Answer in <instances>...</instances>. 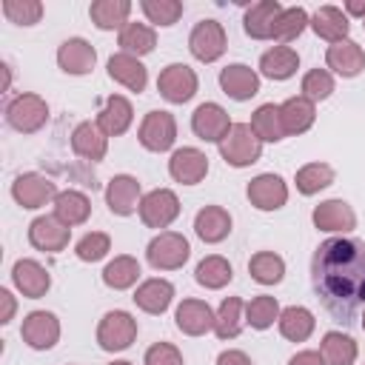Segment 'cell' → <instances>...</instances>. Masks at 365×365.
<instances>
[{"instance_id": "cell-1", "label": "cell", "mask_w": 365, "mask_h": 365, "mask_svg": "<svg viewBox=\"0 0 365 365\" xmlns=\"http://www.w3.org/2000/svg\"><path fill=\"white\" fill-rule=\"evenodd\" d=\"M311 288L339 322H354L365 305V242L331 237L311 257Z\"/></svg>"}, {"instance_id": "cell-2", "label": "cell", "mask_w": 365, "mask_h": 365, "mask_svg": "<svg viewBox=\"0 0 365 365\" xmlns=\"http://www.w3.org/2000/svg\"><path fill=\"white\" fill-rule=\"evenodd\" d=\"M220 154H222V160H225L228 165H234V168H245V165L257 163L259 154H262V143H259V137L254 134L251 123H234L231 131H228V134L222 137V143H220Z\"/></svg>"}, {"instance_id": "cell-3", "label": "cell", "mask_w": 365, "mask_h": 365, "mask_svg": "<svg viewBox=\"0 0 365 365\" xmlns=\"http://www.w3.org/2000/svg\"><path fill=\"white\" fill-rule=\"evenodd\" d=\"M48 120V103L40 94H17L6 103V123L20 134H34Z\"/></svg>"}, {"instance_id": "cell-4", "label": "cell", "mask_w": 365, "mask_h": 365, "mask_svg": "<svg viewBox=\"0 0 365 365\" xmlns=\"http://www.w3.org/2000/svg\"><path fill=\"white\" fill-rule=\"evenodd\" d=\"M188 254H191V245H188V240H185L182 234H177V231H160V234L148 242V248H145V257H148L151 268H157V271L182 268L185 259H188Z\"/></svg>"}, {"instance_id": "cell-5", "label": "cell", "mask_w": 365, "mask_h": 365, "mask_svg": "<svg viewBox=\"0 0 365 365\" xmlns=\"http://www.w3.org/2000/svg\"><path fill=\"white\" fill-rule=\"evenodd\" d=\"M137 336V319L128 311H108L97 325V342L103 351H125Z\"/></svg>"}, {"instance_id": "cell-6", "label": "cell", "mask_w": 365, "mask_h": 365, "mask_svg": "<svg viewBox=\"0 0 365 365\" xmlns=\"http://www.w3.org/2000/svg\"><path fill=\"white\" fill-rule=\"evenodd\" d=\"M197 74H194V68L191 66H185V63H171V66H165L163 71H160V77H157V91H160V97H165L168 103H188L194 94H197Z\"/></svg>"}, {"instance_id": "cell-7", "label": "cell", "mask_w": 365, "mask_h": 365, "mask_svg": "<svg viewBox=\"0 0 365 365\" xmlns=\"http://www.w3.org/2000/svg\"><path fill=\"white\" fill-rule=\"evenodd\" d=\"M137 140L148 151H168L177 140V120L171 111H148L140 123Z\"/></svg>"}, {"instance_id": "cell-8", "label": "cell", "mask_w": 365, "mask_h": 365, "mask_svg": "<svg viewBox=\"0 0 365 365\" xmlns=\"http://www.w3.org/2000/svg\"><path fill=\"white\" fill-rule=\"evenodd\" d=\"M180 217V200L171 188H154L140 202V220L148 228H168Z\"/></svg>"}, {"instance_id": "cell-9", "label": "cell", "mask_w": 365, "mask_h": 365, "mask_svg": "<svg viewBox=\"0 0 365 365\" xmlns=\"http://www.w3.org/2000/svg\"><path fill=\"white\" fill-rule=\"evenodd\" d=\"M188 48L200 63H214L225 51V29L217 20H200L188 34Z\"/></svg>"}, {"instance_id": "cell-10", "label": "cell", "mask_w": 365, "mask_h": 365, "mask_svg": "<svg viewBox=\"0 0 365 365\" xmlns=\"http://www.w3.org/2000/svg\"><path fill=\"white\" fill-rule=\"evenodd\" d=\"M20 336L29 348L34 351H48L57 345L60 339V319L51 314V311H31L26 319H23V328H20Z\"/></svg>"}, {"instance_id": "cell-11", "label": "cell", "mask_w": 365, "mask_h": 365, "mask_svg": "<svg viewBox=\"0 0 365 365\" xmlns=\"http://www.w3.org/2000/svg\"><path fill=\"white\" fill-rule=\"evenodd\" d=\"M231 117H228V111L222 108V106H217V103H202V106H197L194 108V114H191V128H194V134L200 137V140H205V143H222V137L231 131Z\"/></svg>"}, {"instance_id": "cell-12", "label": "cell", "mask_w": 365, "mask_h": 365, "mask_svg": "<svg viewBox=\"0 0 365 365\" xmlns=\"http://www.w3.org/2000/svg\"><path fill=\"white\" fill-rule=\"evenodd\" d=\"M57 194H60L57 185H54L48 177L34 174V171L20 174V177L11 182V197H14V202L23 205V208H40V205H46L48 200H54Z\"/></svg>"}, {"instance_id": "cell-13", "label": "cell", "mask_w": 365, "mask_h": 365, "mask_svg": "<svg viewBox=\"0 0 365 365\" xmlns=\"http://www.w3.org/2000/svg\"><path fill=\"white\" fill-rule=\"evenodd\" d=\"M140 202H143V197H140L137 177H131V174H114L108 180V185H106V205H108L111 214L128 217V214L140 211Z\"/></svg>"}, {"instance_id": "cell-14", "label": "cell", "mask_w": 365, "mask_h": 365, "mask_svg": "<svg viewBox=\"0 0 365 365\" xmlns=\"http://www.w3.org/2000/svg\"><path fill=\"white\" fill-rule=\"evenodd\" d=\"M245 194H248V200H251L254 208H259V211H277L288 200V185H285V180L279 174H259V177H254L248 182V191Z\"/></svg>"}, {"instance_id": "cell-15", "label": "cell", "mask_w": 365, "mask_h": 365, "mask_svg": "<svg viewBox=\"0 0 365 365\" xmlns=\"http://www.w3.org/2000/svg\"><path fill=\"white\" fill-rule=\"evenodd\" d=\"M68 237H71V228L63 225L57 217H37L31 220L29 225V242L37 248V251H48V254H57L68 245Z\"/></svg>"}, {"instance_id": "cell-16", "label": "cell", "mask_w": 365, "mask_h": 365, "mask_svg": "<svg viewBox=\"0 0 365 365\" xmlns=\"http://www.w3.org/2000/svg\"><path fill=\"white\" fill-rule=\"evenodd\" d=\"M314 225L319 231H331V234H348L356 228V214L345 200H325L314 208L311 214Z\"/></svg>"}, {"instance_id": "cell-17", "label": "cell", "mask_w": 365, "mask_h": 365, "mask_svg": "<svg viewBox=\"0 0 365 365\" xmlns=\"http://www.w3.org/2000/svg\"><path fill=\"white\" fill-rule=\"evenodd\" d=\"M214 319H217V314L202 299H182L177 305V311H174L177 328L182 334H188V336H202V334L214 331Z\"/></svg>"}, {"instance_id": "cell-18", "label": "cell", "mask_w": 365, "mask_h": 365, "mask_svg": "<svg viewBox=\"0 0 365 365\" xmlns=\"http://www.w3.org/2000/svg\"><path fill=\"white\" fill-rule=\"evenodd\" d=\"M168 174L182 185H197L208 174V157L200 148H177L168 160Z\"/></svg>"}, {"instance_id": "cell-19", "label": "cell", "mask_w": 365, "mask_h": 365, "mask_svg": "<svg viewBox=\"0 0 365 365\" xmlns=\"http://www.w3.org/2000/svg\"><path fill=\"white\" fill-rule=\"evenodd\" d=\"M97 63V51L88 40L83 37H68L66 43H60L57 48V66L66 71V74H88Z\"/></svg>"}, {"instance_id": "cell-20", "label": "cell", "mask_w": 365, "mask_h": 365, "mask_svg": "<svg viewBox=\"0 0 365 365\" xmlns=\"http://www.w3.org/2000/svg\"><path fill=\"white\" fill-rule=\"evenodd\" d=\"M220 88H222L231 100L242 103V100H251V97L259 91V77H257V71H254L251 66H245V63H231V66H225V68L220 71Z\"/></svg>"}, {"instance_id": "cell-21", "label": "cell", "mask_w": 365, "mask_h": 365, "mask_svg": "<svg viewBox=\"0 0 365 365\" xmlns=\"http://www.w3.org/2000/svg\"><path fill=\"white\" fill-rule=\"evenodd\" d=\"M11 279H14L17 291L29 299H40L51 288V274L37 259H17L11 268Z\"/></svg>"}, {"instance_id": "cell-22", "label": "cell", "mask_w": 365, "mask_h": 365, "mask_svg": "<svg viewBox=\"0 0 365 365\" xmlns=\"http://www.w3.org/2000/svg\"><path fill=\"white\" fill-rule=\"evenodd\" d=\"M282 14V6L277 0H259V3H251L245 9V17H242V29L248 37L254 40H271L274 34V23L277 17Z\"/></svg>"}, {"instance_id": "cell-23", "label": "cell", "mask_w": 365, "mask_h": 365, "mask_svg": "<svg viewBox=\"0 0 365 365\" xmlns=\"http://www.w3.org/2000/svg\"><path fill=\"white\" fill-rule=\"evenodd\" d=\"M325 63L331 71H336L339 77H356L365 68V51L359 43L354 40H339L331 43L325 51Z\"/></svg>"}, {"instance_id": "cell-24", "label": "cell", "mask_w": 365, "mask_h": 365, "mask_svg": "<svg viewBox=\"0 0 365 365\" xmlns=\"http://www.w3.org/2000/svg\"><path fill=\"white\" fill-rule=\"evenodd\" d=\"M131 120H134L131 103H128L123 94H111V97L103 103V108H100V114H97L94 123L103 128L106 137H120V134L128 131Z\"/></svg>"}, {"instance_id": "cell-25", "label": "cell", "mask_w": 365, "mask_h": 365, "mask_svg": "<svg viewBox=\"0 0 365 365\" xmlns=\"http://www.w3.org/2000/svg\"><path fill=\"white\" fill-rule=\"evenodd\" d=\"M71 148L77 157H83L88 163H100L108 151V137L103 134V128L97 123H80L71 131Z\"/></svg>"}, {"instance_id": "cell-26", "label": "cell", "mask_w": 365, "mask_h": 365, "mask_svg": "<svg viewBox=\"0 0 365 365\" xmlns=\"http://www.w3.org/2000/svg\"><path fill=\"white\" fill-rule=\"evenodd\" d=\"M108 77L114 80V83H120V86H125L128 91H143L145 88V83H148V71H145V66L137 60V57H131V54H111L108 57Z\"/></svg>"}, {"instance_id": "cell-27", "label": "cell", "mask_w": 365, "mask_h": 365, "mask_svg": "<svg viewBox=\"0 0 365 365\" xmlns=\"http://www.w3.org/2000/svg\"><path fill=\"white\" fill-rule=\"evenodd\" d=\"M194 231L202 242H222L231 234V214L222 205H205L194 217Z\"/></svg>"}, {"instance_id": "cell-28", "label": "cell", "mask_w": 365, "mask_h": 365, "mask_svg": "<svg viewBox=\"0 0 365 365\" xmlns=\"http://www.w3.org/2000/svg\"><path fill=\"white\" fill-rule=\"evenodd\" d=\"M311 29L317 37L328 40V43H339V40H348V14L336 6H319L311 17Z\"/></svg>"}, {"instance_id": "cell-29", "label": "cell", "mask_w": 365, "mask_h": 365, "mask_svg": "<svg viewBox=\"0 0 365 365\" xmlns=\"http://www.w3.org/2000/svg\"><path fill=\"white\" fill-rule=\"evenodd\" d=\"M171 299H174V285H171L168 279H160V277L145 279V282L134 291V302H137V308L145 311V314H163V311L171 305Z\"/></svg>"}, {"instance_id": "cell-30", "label": "cell", "mask_w": 365, "mask_h": 365, "mask_svg": "<svg viewBox=\"0 0 365 365\" xmlns=\"http://www.w3.org/2000/svg\"><path fill=\"white\" fill-rule=\"evenodd\" d=\"M279 114H282V125H285V134H305L314 120H317V108L308 97L297 94V97H288L282 106H279Z\"/></svg>"}, {"instance_id": "cell-31", "label": "cell", "mask_w": 365, "mask_h": 365, "mask_svg": "<svg viewBox=\"0 0 365 365\" xmlns=\"http://www.w3.org/2000/svg\"><path fill=\"white\" fill-rule=\"evenodd\" d=\"M91 214V202L83 191H74V188H66L54 197V217L63 222V225H83Z\"/></svg>"}, {"instance_id": "cell-32", "label": "cell", "mask_w": 365, "mask_h": 365, "mask_svg": "<svg viewBox=\"0 0 365 365\" xmlns=\"http://www.w3.org/2000/svg\"><path fill=\"white\" fill-rule=\"evenodd\" d=\"M299 68V54L291 46H274L259 57V71L268 80H288Z\"/></svg>"}, {"instance_id": "cell-33", "label": "cell", "mask_w": 365, "mask_h": 365, "mask_svg": "<svg viewBox=\"0 0 365 365\" xmlns=\"http://www.w3.org/2000/svg\"><path fill=\"white\" fill-rule=\"evenodd\" d=\"M128 14H131V3L128 0H94L91 9H88V17L97 29L103 31H111V29H125L128 23Z\"/></svg>"}, {"instance_id": "cell-34", "label": "cell", "mask_w": 365, "mask_h": 365, "mask_svg": "<svg viewBox=\"0 0 365 365\" xmlns=\"http://www.w3.org/2000/svg\"><path fill=\"white\" fill-rule=\"evenodd\" d=\"M277 322H279V334L285 339H291V342H305L314 334V325H317L314 314L308 308H302V305H291V308L279 311Z\"/></svg>"}, {"instance_id": "cell-35", "label": "cell", "mask_w": 365, "mask_h": 365, "mask_svg": "<svg viewBox=\"0 0 365 365\" xmlns=\"http://www.w3.org/2000/svg\"><path fill=\"white\" fill-rule=\"evenodd\" d=\"M319 354L325 365H354L356 362V342L342 331H328L319 342Z\"/></svg>"}, {"instance_id": "cell-36", "label": "cell", "mask_w": 365, "mask_h": 365, "mask_svg": "<svg viewBox=\"0 0 365 365\" xmlns=\"http://www.w3.org/2000/svg\"><path fill=\"white\" fill-rule=\"evenodd\" d=\"M251 128L259 137V143H279L285 137V125H282V114L279 106L265 103L251 114Z\"/></svg>"}, {"instance_id": "cell-37", "label": "cell", "mask_w": 365, "mask_h": 365, "mask_svg": "<svg viewBox=\"0 0 365 365\" xmlns=\"http://www.w3.org/2000/svg\"><path fill=\"white\" fill-rule=\"evenodd\" d=\"M231 277H234V268H231V262H228L225 257H220V254H211V257L200 259L197 268H194V279H197L202 288H211V291L228 285Z\"/></svg>"}, {"instance_id": "cell-38", "label": "cell", "mask_w": 365, "mask_h": 365, "mask_svg": "<svg viewBox=\"0 0 365 365\" xmlns=\"http://www.w3.org/2000/svg\"><path fill=\"white\" fill-rule=\"evenodd\" d=\"M117 46L123 48V54L143 57V54L154 51L157 34H154V29H148L145 23H125V29H123L120 37H117Z\"/></svg>"}, {"instance_id": "cell-39", "label": "cell", "mask_w": 365, "mask_h": 365, "mask_svg": "<svg viewBox=\"0 0 365 365\" xmlns=\"http://www.w3.org/2000/svg\"><path fill=\"white\" fill-rule=\"evenodd\" d=\"M137 277H140V262H137L134 257H128V254L114 257V259L103 268V282H106L108 288H114V291L131 288V285L137 282Z\"/></svg>"}, {"instance_id": "cell-40", "label": "cell", "mask_w": 365, "mask_h": 365, "mask_svg": "<svg viewBox=\"0 0 365 365\" xmlns=\"http://www.w3.org/2000/svg\"><path fill=\"white\" fill-rule=\"evenodd\" d=\"M242 331V299L240 297H225L217 308L214 319V334L220 339H234Z\"/></svg>"}, {"instance_id": "cell-41", "label": "cell", "mask_w": 365, "mask_h": 365, "mask_svg": "<svg viewBox=\"0 0 365 365\" xmlns=\"http://www.w3.org/2000/svg\"><path fill=\"white\" fill-rule=\"evenodd\" d=\"M294 182H297V191L305 194V197L319 194L322 188H328L334 182V168L328 163H308V165H302L297 171Z\"/></svg>"}, {"instance_id": "cell-42", "label": "cell", "mask_w": 365, "mask_h": 365, "mask_svg": "<svg viewBox=\"0 0 365 365\" xmlns=\"http://www.w3.org/2000/svg\"><path fill=\"white\" fill-rule=\"evenodd\" d=\"M248 271L251 277L259 282V285H277L285 274V262L279 254L274 251H257L251 259H248Z\"/></svg>"}, {"instance_id": "cell-43", "label": "cell", "mask_w": 365, "mask_h": 365, "mask_svg": "<svg viewBox=\"0 0 365 365\" xmlns=\"http://www.w3.org/2000/svg\"><path fill=\"white\" fill-rule=\"evenodd\" d=\"M305 26H311L308 11L299 9V6H291V9H282V14L277 17L271 37L279 40V43H291V40H297V37L305 31Z\"/></svg>"}, {"instance_id": "cell-44", "label": "cell", "mask_w": 365, "mask_h": 365, "mask_svg": "<svg viewBox=\"0 0 365 365\" xmlns=\"http://www.w3.org/2000/svg\"><path fill=\"white\" fill-rule=\"evenodd\" d=\"M274 319H279V302L268 294H259L254 297L248 305H245V322L257 331H265L274 325Z\"/></svg>"}, {"instance_id": "cell-45", "label": "cell", "mask_w": 365, "mask_h": 365, "mask_svg": "<svg viewBox=\"0 0 365 365\" xmlns=\"http://www.w3.org/2000/svg\"><path fill=\"white\" fill-rule=\"evenodd\" d=\"M140 9L148 17V23H154V26H174L182 17L180 0H143Z\"/></svg>"}, {"instance_id": "cell-46", "label": "cell", "mask_w": 365, "mask_h": 365, "mask_svg": "<svg viewBox=\"0 0 365 365\" xmlns=\"http://www.w3.org/2000/svg\"><path fill=\"white\" fill-rule=\"evenodd\" d=\"M3 14L17 26H34L43 17V3L40 0H6Z\"/></svg>"}, {"instance_id": "cell-47", "label": "cell", "mask_w": 365, "mask_h": 365, "mask_svg": "<svg viewBox=\"0 0 365 365\" xmlns=\"http://www.w3.org/2000/svg\"><path fill=\"white\" fill-rule=\"evenodd\" d=\"M108 251H111V240H108V234H103V231H88V234L80 237L77 245H74V254H77L83 262H97V259H103Z\"/></svg>"}, {"instance_id": "cell-48", "label": "cell", "mask_w": 365, "mask_h": 365, "mask_svg": "<svg viewBox=\"0 0 365 365\" xmlns=\"http://www.w3.org/2000/svg\"><path fill=\"white\" fill-rule=\"evenodd\" d=\"M331 91H334V77H331V71H325V68H311V71L302 77V97H308L311 103L328 100Z\"/></svg>"}, {"instance_id": "cell-49", "label": "cell", "mask_w": 365, "mask_h": 365, "mask_svg": "<svg viewBox=\"0 0 365 365\" xmlns=\"http://www.w3.org/2000/svg\"><path fill=\"white\" fill-rule=\"evenodd\" d=\"M145 365H182V354L171 342H154L145 351Z\"/></svg>"}, {"instance_id": "cell-50", "label": "cell", "mask_w": 365, "mask_h": 365, "mask_svg": "<svg viewBox=\"0 0 365 365\" xmlns=\"http://www.w3.org/2000/svg\"><path fill=\"white\" fill-rule=\"evenodd\" d=\"M288 365H325V359L319 351H299L288 359Z\"/></svg>"}, {"instance_id": "cell-51", "label": "cell", "mask_w": 365, "mask_h": 365, "mask_svg": "<svg viewBox=\"0 0 365 365\" xmlns=\"http://www.w3.org/2000/svg\"><path fill=\"white\" fill-rule=\"evenodd\" d=\"M217 365H251V359L242 351H222L217 356Z\"/></svg>"}, {"instance_id": "cell-52", "label": "cell", "mask_w": 365, "mask_h": 365, "mask_svg": "<svg viewBox=\"0 0 365 365\" xmlns=\"http://www.w3.org/2000/svg\"><path fill=\"white\" fill-rule=\"evenodd\" d=\"M0 302H3V314H0V322L6 325V322L14 317V297H11L6 288H0Z\"/></svg>"}, {"instance_id": "cell-53", "label": "cell", "mask_w": 365, "mask_h": 365, "mask_svg": "<svg viewBox=\"0 0 365 365\" xmlns=\"http://www.w3.org/2000/svg\"><path fill=\"white\" fill-rule=\"evenodd\" d=\"M345 14L362 17V23H365V3H362V0H348V3H345Z\"/></svg>"}, {"instance_id": "cell-54", "label": "cell", "mask_w": 365, "mask_h": 365, "mask_svg": "<svg viewBox=\"0 0 365 365\" xmlns=\"http://www.w3.org/2000/svg\"><path fill=\"white\" fill-rule=\"evenodd\" d=\"M111 365H131V362H125V359H117V362H111Z\"/></svg>"}, {"instance_id": "cell-55", "label": "cell", "mask_w": 365, "mask_h": 365, "mask_svg": "<svg viewBox=\"0 0 365 365\" xmlns=\"http://www.w3.org/2000/svg\"><path fill=\"white\" fill-rule=\"evenodd\" d=\"M359 322H362V331H365V311H362V319Z\"/></svg>"}, {"instance_id": "cell-56", "label": "cell", "mask_w": 365, "mask_h": 365, "mask_svg": "<svg viewBox=\"0 0 365 365\" xmlns=\"http://www.w3.org/2000/svg\"><path fill=\"white\" fill-rule=\"evenodd\" d=\"M362 26H365V23H362Z\"/></svg>"}]
</instances>
